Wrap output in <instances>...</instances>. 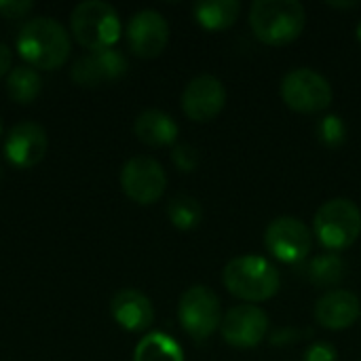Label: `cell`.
<instances>
[{"instance_id":"d6986e66","label":"cell","mask_w":361,"mask_h":361,"mask_svg":"<svg viewBox=\"0 0 361 361\" xmlns=\"http://www.w3.org/2000/svg\"><path fill=\"white\" fill-rule=\"evenodd\" d=\"M133 361H184V353L171 336L152 332L137 343Z\"/></svg>"},{"instance_id":"f1b7e54d","label":"cell","mask_w":361,"mask_h":361,"mask_svg":"<svg viewBox=\"0 0 361 361\" xmlns=\"http://www.w3.org/2000/svg\"><path fill=\"white\" fill-rule=\"evenodd\" d=\"M357 40H360V42H361V21H360V23H357Z\"/></svg>"},{"instance_id":"7c38bea8","label":"cell","mask_w":361,"mask_h":361,"mask_svg":"<svg viewBox=\"0 0 361 361\" xmlns=\"http://www.w3.org/2000/svg\"><path fill=\"white\" fill-rule=\"evenodd\" d=\"M226 106V89L220 78L212 74H201L192 78L182 93V108L188 118L197 123H207L216 118Z\"/></svg>"},{"instance_id":"e0dca14e","label":"cell","mask_w":361,"mask_h":361,"mask_svg":"<svg viewBox=\"0 0 361 361\" xmlns=\"http://www.w3.org/2000/svg\"><path fill=\"white\" fill-rule=\"evenodd\" d=\"M133 133L140 142L148 146H169L178 137V123L167 112L152 108V110H144L135 118Z\"/></svg>"},{"instance_id":"4316f807","label":"cell","mask_w":361,"mask_h":361,"mask_svg":"<svg viewBox=\"0 0 361 361\" xmlns=\"http://www.w3.org/2000/svg\"><path fill=\"white\" fill-rule=\"evenodd\" d=\"M11 63H13V51L4 42H0V76L11 72Z\"/></svg>"},{"instance_id":"44dd1931","label":"cell","mask_w":361,"mask_h":361,"mask_svg":"<svg viewBox=\"0 0 361 361\" xmlns=\"http://www.w3.org/2000/svg\"><path fill=\"white\" fill-rule=\"evenodd\" d=\"M167 216L176 228L192 231L203 220V207L190 195H176V197H171V201L167 205Z\"/></svg>"},{"instance_id":"8fae6325","label":"cell","mask_w":361,"mask_h":361,"mask_svg":"<svg viewBox=\"0 0 361 361\" xmlns=\"http://www.w3.org/2000/svg\"><path fill=\"white\" fill-rule=\"evenodd\" d=\"M127 42L137 57H157L169 42V23L159 11H137L127 23Z\"/></svg>"},{"instance_id":"5b68a950","label":"cell","mask_w":361,"mask_h":361,"mask_svg":"<svg viewBox=\"0 0 361 361\" xmlns=\"http://www.w3.org/2000/svg\"><path fill=\"white\" fill-rule=\"evenodd\" d=\"M315 237H319L322 245L341 252L351 247L361 235V209L357 203L345 197H336L326 201L313 220Z\"/></svg>"},{"instance_id":"ac0fdd59","label":"cell","mask_w":361,"mask_h":361,"mask_svg":"<svg viewBox=\"0 0 361 361\" xmlns=\"http://www.w3.org/2000/svg\"><path fill=\"white\" fill-rule=\"evenodd\" d=\"M192 11L201 27L226 30L237 21L241 13V2L239 0H201L195 4Z\"/></svg>"},{"instance_id":"603a6c76","label":"cell","mask_w":361,"mask_h":361,"mask_svg":"<svg viewBox=\"0 0 361 361\" xmlns=\"http://www.w3.org/2000/svg\"><path fill=\"white\" fill-rule=\"evenodd\" d=\"M317 137L328 148H338L347 140V125L338 114H326L317 123Z\"/></svg>"},{"instance_id":"2e32d148","label":"cell","mask_w":361,"mask_h":361,"mask_svg":"<svg viewBox=\"0 0 361 361\" xmlns=\"http://www.w3.org/2000/svg\"><path fill=\"white\" fill-rule=\"evenodd\" d=\"M361 313L360 298L349 290H332L315 305V319L328 330L351 328Z\"/></svg>"},{"instance_id":"83f0119b","label":"cell","mask_w":361,"mask_h":361,"mask_svg":"<svg viewBox=\"0 0 361 361\" xmlns=\"http://www.w3.org/2000/svg\"><path fill=\"white\" fill-rule=\"evenodd\" d=\"M355 4H357V2H345V4H343V2H330V6H345V8H347V6H355Z\"/></svg>"},{"instance_id":"5bb4252c","label":"cell","mask_w":361,"mask_h":361,"mask_svg":"<svg viewBox=\"0 0 361 361\" xmlns=\"http://www.w3.org/2000/svg\"><path fill=\"white\" fill-rule=\"evenodd\" d=\"M125 72H127L125 55L114 49H104V51H91L85 57L76 59L70 76L80 87H97L121 78Z\"/></svg>"},{"instance_id":"f546056e","label":"cell","mask_w":361,"mask_h":361,"mask_svg":"<svg viewBox=\"0 0 361 361\" xmlns=\"http://www.w3.org/2000/svg\"><path fill=\"white\" fill-rule=\"evenodd\" d=\"M0 135H2V121H0Z\"/></svg>"},{"instance_id":"7a4b0ae2","label":"cell","mask_w":361,"mask_h":361,"mask_svg":"<svg viewBox=\"0 0 361 361\" xmlns=\"http://www.w3.org/2000/svg\"><path fill=\"white\" fill-rule=\"evenodd\" d=\"M250 23L262 42L283 47L302 34L307 13L298 0H256L250 8Z\"/></svg>"},{"instance_id":"7402d4cb","label":"cell","mask_w":361,"mask_h":361,"mask_svg":"<svg viewBox=\"0 0 361 361\" xmlns=\"http://www.w3.org/2000/svg\"><path fill=\"white\" fill-rule=\"evenodd\" d=\"M345 277V262L336 254H322L309 264V279L319 288H332Z\"/></svg>"},{"instance_id":"3957f363","label":"cell","mask_w":361,"mask_h":361,"mask_svg":"<svg viewBox=\"0 0 361 361\" xmlns=\"http://www.w3.org/2000/svg\"><path fill=\"white\" fill-rule=\"evenodd\" d=\"M222 281L233 296L245 302H262L277 294L279 271L267 258L247 254L224 267Z\"/></svg>"},{"instance_id":"8992f818","label":"cell","mask_w":361,"mask_h":361,"mask_svg":"<svg viewBox=\"0 0 361 361\" xmlns=\"http://www.w3.org/2000/svg\"><path fill=\"white\" fill-rule=\"evenodd\" d=\"M281 97L288 108L302 114H315L324 112L332 104V87L319 72L311 68H296L283 76Z\"/></svg>"},{"instance_id":"277c9868","label":"cell","mask_w":361,"mask_h":361,"mask_svg":"<svg viewBox=\"0 0 361 361\" xmlns=\"http://www.w3.org/2000/svg\"><path fill=\"white\" fill-rule=\"evenodd\" d=\"M70 27L78 44L89 51L112 49L121 36V19L112 4L104 0H85L74 6Z\"/></svg>"},{"instance_id":"d4e9b609","label":"cell","mask_w":361,"mask_h":361,"mask_svg":"<svg viewBox=\"0 0 361 361\" xmlns=\"http://www.w3.org/2000/svg\"><path fill=\"white\" fill-rule=\"evenodd\" d=\"M32 8H34L32 0H0V15L6 19L25 17Z\"/></svg>"},{"instance_id":"30bf717a","label":"cell","mask_w":361,"mask_h":361,"mask_svg":"<svg viewBox=\"0 0 361 361\" xmlns=\"http://www.w3.org/2000/svg\"><path fill=\"white\" fill-rule=\"evenodd\" d=\"M222 338L237 349L258 347L269 332V315L256 305H239L226 311L220 324Z\"/></svg>"},{"instance_id":"484cf974","label":"cell","mask_w":361,"mask_h":361,"mask_svg":"<svg viewBox=\"0 0 361 361\" xmlns=\"http://www.w3.org/2000/svg\"><path fill=\"white\" fill-rule=\"evenodd\" d=\"M336 349L330 343H313L307 353H305V361H336Z\"/></svg>"},{"instance_id":"4fadbf2b","label":"cell","mask_w":361,"mask_h":361,"mask_svg":"<svg viewBox=\"0 0 361 361\" xmlns=\"http://www.w3.org/2000/svg\"><path fill=\"white\" fill-rule=\"evenodd\" d=\"M47 148H49L47 131L32 121L17 123L4 140V154L8 163L19 169H30L38 165L44 159Z\"/></svg>"},{"instance_id":"ba28073f","label":"cell","mask_w":361,"mask_h":361,"mask_svg":"<svg viewBox=\"0 0 361 361\" xmlns=\"http://www.w3.org/2000/svg\"><path fill=\"white\" fill-rule=\"evenodd\" d=\"M121 186L131 201L140 205H152L163 197L167 186V176L157 159L140 154L123 165Z\"/></svg>"},{"instance_id":"ffe728a7","label":"cell","mask_w":361,"mask_h":361,"mask_svg":"<svg viewBox=\"0 0 361 361\" xmlns=\"http://www.w3.org/2000/svg\"><path fill=\"white\" fill-rule=\"evenodd\" d=\"M42 87L40 74L32 66H15L6 76V93L17 104H30L38 97Z\"/></svg>"},{"instance_id":"52a82bcc","label":"cell","mask_w":361,"mask_h":361,"mask_svg":"<svg viewBox=\"0 0 361 361\" xmlns=\"http://www.w3.org/2000/svg\"><path fill=\"white\" fill-rule=\"evenodd\" d=\"M178 317L188 336L203 341L220 328L224 315H222L220 298L209 288L192 286L180 298Z\"/></svg>"},{"instance_id":"6da1fadb","label":"cell","mask_w":361,"mask_h":361,"mask_svg":"<svg viewBox=\"0 0 361 361\" xmlns=\"http://www.w3.org/2000/svg\"><path fill=\"white\" fill-rule=\"evenodd\" d=\"M17 51L32 68L57 70L70 55L66 27L51 17H34L17 34Z\"/></svg>"},{"instance_id":"9c48e42d","label":"cell","mask_w":361,"mask_h":361,"mask_svg":"<svg viewBox=\"0 0 361 361\" xmlns=\"http://www.w3.org/2000/svg\"><path fill=\"white\" fill-rule=\"evenodd\" d=\"M264 243L267 250L277 260L286 264H296L311 254L313 237H311V228L302 220L292 216H281L267 226Z\"/></svg>"},{"instance_id":"9a60e30c","label":"cell","mask_w":361,"mask_h":361,"mask_svg":"<svg viewBox=\"0 0 361 361\" xmlns=\"http://www.w3.org/2000/svg\"><path fill=\"white\" fill-rule=\"evenodd\" d=\"M112 319L127 332H144L154 322V309L148 296L137 290H121L110 300Z\"/></svg>"},{"instance_id":"cb8c5ba5","label":"cell","mask_w":361,"mask_h":361,"mask_svg":"<svg viewBox=\"0 0 361 361\" xmlns=\"http://www.w3.org/2000/svg\"><path fill=\"white\" fill-rule=\"evenodd\" d=\"M171 161L180 171H195L199 165V152L190 144H178L171 152Z\"/></svg>"}]
</instances>
